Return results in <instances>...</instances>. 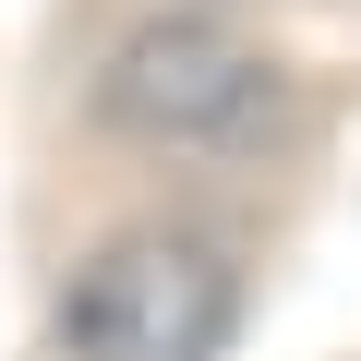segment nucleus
I'll return each instance as SVG.
<instances>
[{
  "label": "nucleus",
  "mask_w": 361,
  "mask_h": 361,
  "mask_svg": "<svg viewBox=\"0 0 361 361\" xmlns=\"http://www.w3.org/2000/svg\"><path fill=\"white\" fill-rule=\"evenodd\" d=\"M61 325H73V361H217L241 325V277L205 229H121L73 277Z\"/></svg>",
  "instance_id": "1"
},
{
  "label": "nucleus",
  "mask_w": 361,
  "mask_h": 361,
  "mask_svg": "<svg viewBox=\"0 0 361 361\" xmlns=\"http://www.w3.org/2000/svg\"><path fill=\"white\" fill-rule=\"evenodd\" d=\"M253 97H265V61L229 25H205V13H169V25H145L109 61V121L121 133H157V145L229 133V121H253Z\"/></svg>",
  "instance_id": "2"
}]
</instances>
